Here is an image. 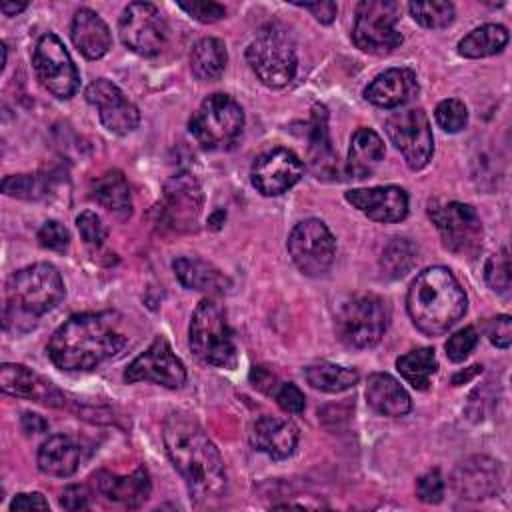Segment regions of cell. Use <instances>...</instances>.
Segmentation results:
<instances>
[{
    "instance_id": "cell-6",
    "label": "cell",
    "mask_w": 512,
    "mask_h": 512,
    "mask_svg": "<svg viewBox=\"0 0 512 512\" xmlns=\"http://www.w3.org/2000/svg\"><path fill=\"white\" fill-rule=\"evenodd\" d=\"M188 130L204 150L232 148L244 130V112L228 94H210L190 118Z\"/></svg>"
},
{
    "instance_id": "cell-39",
    "label": "cell",
    "mask_w": 512,
    "mask_h": 512,
    "mask_svg": "<svg viewBox=\"0 0 512 512\" xmlns=\"http://www.w3.org/2000/svg\"><path fill=\"white\" fill-rule=\"evenodd\" d=\"M2 192L6 196H12V198L36 200L44 194V184L38 180V176H32V174L6 176L2 180Z\"/></svg>"
},
{
    "instance_id": "cell-49",
    "label": "cell",
    "mask_w": 512,
    "mask_h": 512,
    "mask_svg": "<svg viewBox=\"0 0 512 512\" xmlns=\"http://www.w3.org/2000/svg\"><path fill=\"white\" fill-rule=\"evenodd\" d=\"M10 510H50V504L44 500L40 492H22L10 502Z\"/></svg>"
},
{
    "instance_id": "cell-38",
    "label": "cell",
    "mask_w": 512,
    "mask_h": 512,
    "mask_svg": "<svg viewBox=\"0 0 512 512\" xmlns=\"http://www.w3.org/2000/svg\"><path fill=\"white\" fill-rule=\"evenodd\" d=\"M436 124L450 134L460 132L468 124V110L462 100L458 98H446L442 100L434 110Z\"/></svg>"
},
{
    "instance_id": "cell-44",
    "label": "cell",
    "mask_w": 512,
    "mask_h": 512,
    "mask_svg": "<svg viewBox=\"0 0 512 512\" xmlns=\"http://www.w3.org/2000/svg\"><path fill=\"white\" fill-rule=\"evenodd\" d=\"M178 6L194 20L202 24H212L216 20H222L226 16V8L218 2H206V0H192V2H178Z\"/></svg>"
},
{
    "instance_id": "cell-17",
    "label": "cell",
    "mask_w": 512,
    "mask_h": 512,
    "mask_svg": "<svg viewBox=\"0 0 512 512\" xmlns=\"http://www.w3.org/2000/svg\"><path fill=\"white\" fill-rule=\"evenodd\" d=\"M302 172L304 164L292 150L274 148L254 160L250 180L262 196H280L302 178Z\"/></svg>"
},
{
    "instance_id": "cell-8",
    "label": "cell",
    "mask_w": 512,
    "mask_h": 512,
    "mask_svg": "<svg viewBox=\"0 0 512 512\" xmlns=\"http://www.w3.org/2000/svg\"><path fill=\"white\" fill-rule=\"evenodd\" d=\"M400 10L390 0H364L356 8L352 40L356 48L368 54H390L402 44V34L396 28Z\"/></svg>"
},
{
    "instance_id": "cell-43",
    "label": "cell",
    "mask_w": 512,
    "mask_h": 512,
    "mask_svg": "<svg viewBox=\"0 0 512 512\" xmlns=\"http://www.w3.org/2000/svg\"><path fill=\"white\" fill-rule=\"evenodd\" d=\"M76 228H78L82 240H84L88 246H100V244L106 240V236H108V230H106V226L102 224L100 216H96V214L90 212V210L82 212V214L76 218Z\"/></svg>"
},
{
    "instance_id": "cell-9",
    "label": "cell",
    "mask_w": 512,
    "mask_h": 512,
    "mask_svg": "<svg viewBox=\"0 0 512 512\" xmlns=\"http://www.w3.org/2000/svg\"><path fill=\"white\" fill-rule=\"evenodd\" d=\"M246 60L258 80L270 88L286 86L296 74V50L288 34L262 30L246 48Z\"/></svg>"
},
{
    "instance_id": "cell-30",
    "label": "cell",
    "mask_w": 512,
    "mask_h": 512,
    "mask_svg": "<svg viewBox=\"0 0 512 512\" xmlns=\"http://www.w3.org/2000/svg\"><path fill=\"white\" fill-rule=\"evenodd\" d=\"M384 142L372 128H358L348 148L346 170L354 178H368L384 158Z\"/></svg>"
},
{
    "instance_id": "cell-46",
    "label": "cell",
    "mask_w": 512,
    "mask_h": 512,
    "mask_svg": "<svg viewBox=\"0 0 512 512\" xmlns=\"http://www.w3.org/2000/svg\"><path fill=\"white\" fill-rule=\"evenodd\" d=\"M274 396H276L278 406H280L284 412H288V414H300V412H304V406H306L304 394L300 392V388H298L296 384H292V382L280 384V388L274 392Z\"/></svg>"
},
{
    "instance_id": "cell-11",
    "label": "cell",
    "mask_w": 512,
    "mask_h": 512,
    "mask_svg": "<svg viewBox=\"0 0 512 512\" xmlns=\"http://www.w3.org/2000/svg\"><path fill=\"white\" fill-rule=\"evenodd\" d=\"M32 66L44 90L60 100H68L80 86V76L62 40L48 32L44 34L32 54Z\"/></svg>"
},
{
    "instance_id": "cell-50",
    "label": "cell",
    "mask_w": 512,
    "mask_h": 512,
    "mask_svg": "<svg viewBox=\"0 0 512 512\" xmlns=\"http://www.w3.org/2000/svg\"><path fill=\"white\" fill-rule=\"evenodd\" d=\"M296 6L312 12L314 18L322 24H330L338 14V6L334 2H306V4H296Z\"/></svg>"
},
{
    "instance_id": "cell-29",
    "label": "cell",
    "mask_w": 512,
    "mask_h": 512,
    "mask_svg": "<svg viewBox=\"0 0 512 512\" xmlns=\"http://www.w3.org/2000/svg\"><path fill=\"white\" fill-rule=\"evenodd\" d=\"M328 114L324 106H314L312 120H310V164L314 168L316 178H328L338 176V158L334 154V148L330 144L328 136Z\"/></svg>"
},
{
    "instance_id": "cell-3",
    "label": "cell",
    "mask_w": 512,
    "mask_h": 512,
    "mask_svg": "<svg viewBox=\"0 0 512 512\" xmlns=\"http://www.w3.org/2000/svg\"><path fill=\"white\" fill-rule=\"evenodd\" d=\"M406 310L422 334L440 336L464 316L466 294L450 268L432 266L410 284Z\"/></svg>"
},
{
    "instance_id": "cell-24",
    "label": "cell",
    "mask_w": 512,
    "mask_h": 512,
    "mask_svg": "<svg viewBox=\"0 0 512 512\" xmlns=\"http://www.w3.org/2000/svg\"><path fill=\"white\" fill-rule=\"evenodd\" d=\"M174 274L182 286L198 292H206L210 296L226 294L232 286L230 278L216 268L212 262H206L196 256H180L172 262Z\"/></svg>"
},
{
    "instance_id": "cell-2",
    "label": "cell",
    "mask_w": 512,
    "mask_h": 512,
    "mask_svg": "<svg viewBox=\"0 0 512 512\" xmlns=\"http://www.w3.org/2000/svg\"><path fill=\"white\" fill-rule=\"evenodd\" d=\"M114 312H82L70 316L50 338L48 356L60 370H92L122 354L128 336L118 328Z\"/></svg>"
},
{
    "instance_id": "cell-53",
    "label": "cell",
    "mask_w": 512,
    "mask_h": 512,
    "mask_svg": "<svg viewBox=\"0 0 512 512\" xmlns=\"http://www.w3.org/2000/svg\"><path fill=\"white\" fill-rule=\"evenodd\" d=\"M480 368H482V366H472V370H470V372H468V374H464V372H460V374H456V376H454V380H452V382H454V386H458V384H462V382H466V380H470V378H472V376H474V374H476V372H478V370H480Z\"/></svg>"
},
{
    "instance_id": "cell-10",
    "label": "cell",
    "mask_w": 512,
    "mask_h": 512,
    "mask_svg": "<svg viewBox=\"0 0 512 512\" xmlns=\"http://www.w3.org/2000/svg\"><path fill=\"white\" fill-rule=\"evenodd\" d=\"M428 214L440 232L444 248L466 258H474L480 252L482 222L470 204L430 202Z\"/></svg>"
},
{
    "instance_id": "cell-23",
    "label": "cell",
    "mask_w": 512,
    "mask_h": 512,
    "mask_svg": "<svg viewBox=\"0 0 512 512\" xmlns=\"http://www.w3.org/2000/svg\"><path fill=\"white\" fill-rule=\"evenodd\" d=\"M418 94V80L410 68H390L378 74L364 90L368 102L380 108H396Z\"/></svg>"
},
{
    "instance_id": "cell-35",
    "label": "cell",
    "mask_w": 512,
    "mask_h": 512,
    "mask_svg": "<svg viewBox=\"0 0 512 512\" xmlns=\"http://www.w3.org/2000/svg\"><path fill=\"white\" fill-rule=\"evenodd\" d=\"M396 368L412 388L426 390L438 370V358L432 348H414L396 360Z\"/></svg>"
},
{
    "instance_id": "cell-25",
    "label": "cell",
    "mask_w": 512,
    "mask_h": 512,
    "mask_svg": "<svg viewBox=\"0 0 512 512\" xmlns=\"http://www.w3.org/2000/svg\"><path fill=\"white\" fill-rule=\"evenodd\" d=\"M70 36L74 46L88 60L102 58L112 46V36L106 22L90 8L76 10L72 18Z\"/></svg>"
},
{
    "instance_id": "cell-4",
    "label": "cell",
    "mask_w": 512,
    "mask_h": 512,
    "mask_svg": "<svg viewBox=\"0 0 512 512\" xmlns=\"http://www.w3.org/2000/svg\"><path fill=\"white\" fill-rule=\"evenodd\" d=\"M64 294V280L52 264L38 262L14 272L6 282L4 328L8 332L34 328L40 316L62 302Z\"/></svg>"
},
{
    "instance_id": "cell-7",
    "label": "cell",
    "mask_w": 512,
    "mask_h": 512,
    "mask_svg": "<svg viewBox=\"0 0 512 512\" xmlns=\"http://www.w3.org/2000/svg\"><path fill=\"white\" fill-rule=\"evenodd\" d=\"M388 302L376 294L348 300L336 316L338 338L350 348H370L380 342L388 328Z\"/></svg>"
},
{
    "instance_id": "cell-13",
    "label": "cell",
    "mask_w": 512,
    "mask_h": 512,
    "mask_svg": "<svg viewBox=\"0 0 512 512\" xmlns=\"http://www.w3.org/2000/svg\"><path fill=\"white\" fill-rule=\"evenodd\" d=\"M386 134L404 156L408 168L420 170L430 162L434 152V136L430 120L422 108L394 112L386 120Z\"/></svg>"
},
{
    "instance_id": "cell-34",
    "label": "cell",
    "mask_w": 512,
    "mask_h": 512,
    "mask_svg": "<svg viewBox=\"0 0 512 512\" xmlns=\"http://www.w3.org/2000/svg\"><path fill=\"white\" fill-rule=\"evenodd\" d=\"M304 376H306V380L312 388L322 390V392H330V394L354 388L358 384V378H360L354 368L338 366V364H332V362L310 364L304 370Z\"/></svg>"
},
{
    "instance_id": "cell-32",
    "label": "cell",
    "mask_w": 512,
    "mask_h": 512,
    "mask_svg": "<svg viewBox=\"0 0 512 512\" xmlns=\"http://www.w3.org/2000/svg\"><path fill=\"white\" fill-rule=\"evenodd\" d=\"M226 62V44L218 38H202L190 54V70L202 82L218 80L226 68Z\"/></svg>"
},
{
    "instance_id": "cell-19",
    "label": "cell",
    "mask_w": 512,
    "mask_h": 512,
    "mask_svg": "<svg viewBox=\"0 0 512 512\" xmlns=\"http://www.w3.org/2000/svg\"><path fill=\"white\" fill-rule=\"evenodd\" d=\"M346 200L374 222H400L408 216V194L400 186L348 190Z\"/></svg>"
},
{
    "instance_id": "cell-45",
    "label": "cell",
    "mask_w": 512,
    "mask_h": 512,
    "mask_svg": "<svg viewBox=\"0 0 512 512\" xmlns=\"http://www.w3.org/2000/svg\"><path fill=\"white\" fill-rule=\"evenodd\" d=\"M416 496L426 504H438L444 496V480L438 470L422 474L416 482Z\"/></svg>"
},
{
    "instance_id": "cell-15",
    "label": "cell",
    "mask_w": 512,
    "mask_h": 512,
    "mask_svg": "<svg viewBox=\"0 0 512 512\" xmlns=\"http://www.w3.org/2000/svg\"><path fill=\"white\" fill-rule=\"evenodd\" d=\"M128 384L154 382L164 388H180L186 382V368L180 358L172 352L164 338H156L138 358H134L124 370Z\"/></svg>"
},
{
    "instance_id": "cell-28",
    "label": "cell",
    "mask_w": 512,
    "mask_h": 512,
    "mask_svg": "<svg viewBox=\"0 0 512 512\" xmlns=\"http://www.w3.org/2000/svg\"><path fill=\"white\" fill-rule=\"evenodd\" d=\"M36 462L40 472L56 478H66L78 470L80 448L70 436L54 434L38 448Z\"/></svg>"
},
{
    "instance_id": "cell-52",
    "label": "cell",
    "mask_w": 512,
    "mask_h": 512,
    "mask_svg": "<svg viewBox=\"0 0 512 512\" xmlns=\"http://www.w3.org/2000/svg\"><path fill=\"white\" fill-rule=\"evenodd\" d=\"M24 8H26L24 2H20V4H16V2H4V4L0 6V10H2L4 16H16V14L22 12Z\"/></svg>"
},
{
    "instance_id": "cell-14",
    "label": "cell",
    "mask_w": 512,
    "mask_h": 512,
    "mask_svg": "<svg viewBox=\"0 0 512 512\" xmlns=\"http://www.w3.org/2000/svg\"><path fill=\"white\" fill-rule=\"evenodd\" d=\"M118 34L128 50L140 56H156L166 44L168 26L154 4L132 2L120 16Z\"/></svg>"
},
{
    "instance_id": "cell-26",
    "label": "cell",
    "mask_w": 512,
    "mask_h": 512,
    "mask_svg": "<svg viewBox=\"0 0 512 512\" xmlns=\"http://www.w3.org/2000/svg\"><path fill=\"white\" fill-rule=\"evenodd\" d=\"M94 482L102 496L124 506H140L150 494V476L146 468H136L130 476L98 472L94 474Z\"/></svg>"
},
{
    "instance_id": "cell-40",
    "label": "cell",
    "mask_w": 512,
    "mask_h": 512,
    "mask_svg": "<svg viewBox=\"0 0 512 512\" xmlns=\"http://www.w3.org/2000/svg\"><path fill=\"white\" fill-rule=\"evenodd\" d=\"M486 282L490 284L492 290L496 292H506L510 288V260H508V250L504 248L502 252L490 256L484 268Z\"/></svg>"
},
{
    "instance_id": "cell-36",
    "label": "cell",
    "mask_w": 512,
    "mask_h": 512,
    "mask_svg": "<svg viewBox=\"0 0 512 512\" xmlns=\"http://www.w3.org/2000/svg\"><path fill=\"white\" fill-rule=\"evenodd\" d=\"M416 264V248L406 238H394L382 252L380 266L386 276L400 278Z\"/></svg>"
},
{
    "instance_id": "cell-47",
    "label": "cell",
    "mask_w": 512,
    "mask_h": 512,
    "mask_svg": "<svg viewBox=\"0 0 512 512\" xmlns=\"http://www.w3.org/2000/svg\"><path fill=\"white\" fill-rule=\"evenodd\" d=\"M488 340L496 348H508L512 342V318L508 314H500L488 322L486 328Z\"/></svg>"
},
{
    "instance_id": "cell-16",
    "label": "cell",
    "mask_w": 512,
    "mask_h": 512,
    "mask_svg": "<svg viewBox=\"0 0 512 512\" xmlns=\"http://www.w3.org/2000/svg\"><path fill=\"white\" fill-rule=\"evenodd\" d=\"M86 100L98 110L102 126L112 134L126 136L140 124V112L134 102L106 78H96L88 84Z\"/></svg>"
},
{
    "instance_id": "cell-27",
    "label": "cell",
    "mask_w": 512,
    "mask_h": 512,
    "mask_svg": "<svg viewBox=\"0 0 512 512\" xmlns=\"http://www.w3.org/2000/svg\"><path fill=\"white\" fill-rule=\"evenodd\" d=\"M368 406L382 416H404L410 412L412 402L402 384L386 372H376L366 384Z\"/></svg>"
},
{
    "instance_id": "cell-37",
    "label": "cell",
    "mask_w": 512,
    "mask_h": 512,
    "mask_svg": "<svg viewBox=\"0 0 512 512\" xmlns=\"http://www.w3.org/2000/svg\"><path fill=\"white\" fill-rule=\"evenodd\" d=\"M408 10L412 18L424 28H446L452 24L456 10L450 2H410Z\"/></svg>"
},
{
    "instance_id": "cell-51",
    "label": "cell",
    "mask_w": 512,
    "mask_h": 512,
    "mask_svg": "<svg viewBox=\"0 0 512 512\" xmlns=\"http://www.w3.org/2000/svg\"><path fill=\"white\" fill-rule=\"evenodd\" d=\"M22 428H24L28 434H30V432H42V430L48 428V422L42 420L38 414L26 412V414L22 416Z\"/></svg>"
},
{
    "instance_id": "cell-48",
    "label": "cell",
    "mask_w": 512,
    "mask_h": 512,
    "mask_svg": "<svg viewBox=\"0 0 512 512\" xmlns=\"http://www.w3.org/2000/svg\"><path fill=\"white\" fill-rule=\"evenodd\" d=\"M88 498H90V492L86 486L72 484L62 492L60 506L66 510H84L88 508Z\"/></svg>"
},
{
    "instance_id": "cell-21",
    "label": "cell",
    "mask_w": 512,
    "mask_h": 512,
    "mask_svg": "<svg viewBox=\"0 0 512 512\" xmlns=\"http://www.w3.org/2000/svg\"><path fill=\"white\" fill-rule=\"evenodd\" d=\"M0 386L6 394L28 398L44 406L60 408L64 406V394L46 378L22 364H2L0 368Z\"/></svg>"
},
{
    "instance_id": "cell-42",
    "label": "cell",
    "mask_w": 512,
    "mask_h": 512,
    "mask_svg": "<svg viewBox=\"0 0 512 512\" xmlns=\"http://www.w3.org/2000/svg\"><path fill=\"white\" fill-rule=\"evenodd\" d=\"M38 244L54 252H64L70 244V232L58 220H48L38 230Z\"/></svg>"
},
{
    "instance_id": "cell-5",
    "label": "cell",
    "mask_w": 512,
    "mask_h": 512,
    "mask_svg": "<svg viewBox=\"0 0 512 512\" xmlns=\"http://www.w3.org/2000/svg\"><path fill=\"white\" fill-rule=\"evenodd\" d=\"M190 348L204 364L218 368H232L236 364V344L226 322L224 310L212 300L204 298L190 320L188 328Z\"/></svg>"
},
{
    "instance_id": "cell-22",
    "label": "cell",
    "mask_w": 512,
    "mask_h": 512,
    "mask_svg": "<svg viewBox=\"0 0 512 512\" xmlns=\"http://www.w3.org/2000/svg\"><path fill=\"white\" fill-rule=\"evenodd\" d=\"M250 444L274 460H284L296 450L298 428L288 418L262 416L252 426Z\"/></svg>"
},
{
    "instance_id": "cell-18",
    "label": "cell",
    "mask_w": 512,
    "mask_h": 512,
    "mask_svg": "<svg viewBox=\"0 0 512 512\" xmlns=\"http://www.w3.org/2000/svg\"><path fill=\"white\" fill-rule=\"evenodd\" d=\"M202 188L192 174H176L164 186L162 218L174 230H190L198 222Z\"/></svg>"
},
{
    "instance_id": "cell-12",
    "label": "cell",
    "mask_w": 512,
    "mask_h": 512,
    "mask_svg": "<svg viewBox=\"0 0 512 512\" xmlns=\"http://www.w3.org/2000/svg\"><path fill=\"white\" fill-rule=\"evenodd\" d=\"M288 254L302 274L322 276L334 262L336 240L322 220L308 218L292 228L288 236Z\"/></svg>"
},
{
    "instance_id": "cell-33",
    "label": "cell",
    "mask_w": 512,
    "mask_h": 512,
    "mask_svg": "<svg viewBox=\"0 0 512 512\" xmlns=\"http://www.w3.org/2000/svg\"><path fill=\"white\" fill-rule=\"evenodd\" d=\"M508 44V30L500 24H484L458 42V54L464 58H486L498 54Z\"/></svg>"
},
{
    "instance_id": "cell-20",
    "label": "cell",
    "mask_w": 512,
    "mask_h": 512,
    "mask_svg": "<svg viewBox=\"0 0 512 512\" xmlns=\"http://www.w3.org/2000/svg\"><path fill=\"white\" fill-rule=\"evenodd\" d=\"M454 490L468 500L494 496L502 486V468L488 456H472L460 462L452 474Z\"/></svg>"
},
{
    "instance_id": "cell-1",
    "label": "cell",
    "mask_w": 512,
    "mask_h": 512,
    "mask_svg": "<svg viewBox=\"0 0 512 512\" xmlns=\"http://www.w3.org/2000/svg\"><path fill=\"white\" fill-rule=\"evenodd\" d=\"M164 446L196 504H212L226 496L224 460L204 428L186 412H172L164 420Z\"/></svg>"
},
{
    "instance_id": "cell-31",
    "label": "cell",
    "mask_w": 512,
    "mask_h": 512,
    "mask_svg": "<svg viewBox=\"0 0 512 512\" xmlns=\"http://www.w3.org/2000/svg\"><path fill=\"white\" fill-rule=\"evenodd\" d=\"M90 192L100 206L116 214L120 220H126L132 214L130 186L120 170H108L102 176L94 178L90 184Z\"/></svg>"
},
{
    "instance_id": "cell-41",
    "label": "cell",
    "mask_w": 512,
    "mask_h": 512,
    "mask_svg": "<svg viewBox=\"0 0 512 512\" xmlns=\"http://www.w3.org/2000/svg\"><path fill=\"white\" fill-rule=\"evenodd\" d=\"M478 344V334L472 326H466L458 332H454L448 342H446V356L452 362H462L470 356V352L476 348Z\"/></svg>"
}]
</instances>
